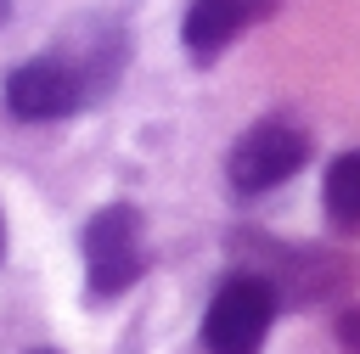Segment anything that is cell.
<instances>
[{
  "instance_id": "1",
  "label": "cell",
  "mask_w": 360,
  "mask_h": 354,
  "mask_svg": "<svg viewBox=\"0 0 360 354\" xmlns=\"http://www.w3.org/2000/svg\"><path fill=\"white\" fill-rule=\"evenodd\" d=\"M276 281L259 270H236L214 287L202 309V348L208 354H259L276 320Z\"/></svg>"
},
{
  "instance_id": "2",
  "label": "cell",
  "mask_w": 360,
  "mask_h": 354,
  "mask_svg": "<svg viewBox=\"0 0 360 354\" xmlns=\"http://www.w3.org/2000/svg\"><path fill=\"white\" fill-rule=\"evenodd\" d=\"M84 298L90 303H112L124 287H135V275L146 270V242H141V214L129 202H107L90 214L84 236Z\"/></svg>"
},
{
  "instance_id": "3",
  "label": "cell",
  "mask_w": 360,
  "mask_h": 354,
  "mask_svg": "<svg viewBox=\"0 0 360 354\" xmlns=\"http://www.w3.org/2000/svg\"><path fill=\"white\" fill-rule=\"evenodd\" d=\"M304 163H309V129L298 118L276 112V118H259L253 129H242V140L225 157V180H231V191L259 197V191L292 180Z\"/></svg>"
},
{
  "instance_id": "4",
  "label": "cell",
  "mask_w": 360,
  "mask_h": 354,
  "mask_svg": "<svg viewBox=\"0 0 360 354\" xmlns=\"http://www.w3.org/2000/svg\"><path fill=\"white\" fill-rule=\"evenodd\" d=\"M6 107H11V118H22V124H56V118L84 112L90 96H84V84H79V73H73L56 51H45V56H28L22 67H11V79H6Z\"/></svg>"
},
{
  "instance_id": "5",
  "label": "cell",
  "mask_w": 360,
  "mask_h": 354,
  "mask_svg": "<svg viewBox=\"0 0 360 354\" xmlns=\"http://www.w3.org/2000/svg\"><path fill=\"white\" fill-rule=\"evenodd\" d=\"M51 51L79 73V84H84V96H90V107H96V101L118 84L124 56H129V39H124V22H118V17H79Z\"/></svg>"
},
{
  "instance_id": "6",
  "label": "cell",
  "mask_w": 360,
  "mask_h": 354,
  "mask_svg": "<svg viewBox=\"0 0 360 354\" xmlns=\"http://www.w3.org/2000/svg\"><path fill=\"white\" fill-rule=\"evenodd\" d=\"M281 0H191L186 22H180V39L191 51V62H214L225 56L253 22H264Z\"/></svg>"
},
{
  "instance_id": "7",
  "label": "cell",
  "mask_w": 360,
  "mask_h": 354,
  "mask_svg": "<svg viewBox=\"0 0 360 354\" xmlns=\"http://www.w3.org/2000/svg\"><path fill=\"white\" fill-rule=\"evenodd\" d=\"M321 197H326V219H332L338 230H360V152L332 157Z\"/></svg>"
},
{
  "instance_id": "8",
  "label": "cell",
  "mask_w": 360,
  "mask_h": 354,
  "mask_svg": "<svg viewBox=\"0 0 360 354\" xmlns=\"http://www.w3.org/2000/svg\"><path fill=\"white\" fill-rule=\"evenodd\" d=\"M338 337H343V348H349V354H360V309H349V315L338 320Z\"/></svg>"
},
{
  "instance_id": "9",
  "label": "cell",
  "mask_w": 360,
  "mask_h": 354,
  "mask_svg": "<svg viewBox=\"0 0 360 354\" xmlns=\"http://www.w3.org/2000/svg\"><path fill=\"white\" fill-rule=\"evenodd\" d=\"M6 17H11V0H0V28H6Z\"/></svg>"
},
{
  "instance_id": "10",
  "label": "cell",
  "mask_w": 360,
  "mask_h": 354,
  "mask_svg": "<svg viewBox=\"0 0 360 354\" xmlns=\"http://www.w3.org/2000/svg\"><path fill=\"white\" fill-rule=\"evenodd\" d=\"M0 253H6V219H0Z\"/></svg>"
},
{
  "instance_id": "11",
  "label": "cell",
  "mask_w": 360,
  "mask_h": 354,
  "mask_svg": "<svg viewBox=\"0 0 360 354\" xmlns=\"http://www.w3.org/2000/svg\"><path fill=\"white\" fill-rule=\"evenodd\" d=\"M34 354H56V348H34Z\"/></svg>"
}]
</instances>
